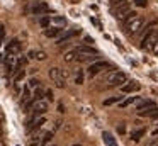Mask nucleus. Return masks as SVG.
Returning a JSON list of instances; mask_svg holds the SVG:
<instances>
[{"label": "nucleus", "mask_w": 158, "mask_h": 146, "mask_svg": "<svg viewBox=\"0 0 158 146\" xmlns=\"http://www.w3.org/2000/svg\"><path fill=\"white\" fill-rule=\"evenodd\" d=\"M150 107H156V104L153 100H144L138 105V111H144V109H150Z\"/></svg>", "instance_id": "nucleus-16"}, {"label": "nucleus", "mask_w": 158, "mask_h": 146, "mask_svg": "<svg viewBox=\"0 0 158 146\" xmlns=\"http://www.w3.org/2000/svg\"><path fill=\"white\" fill-rule=\"evenodd\" d=\"M148 117H153V119H158V109H156V107H155V109H153V111H151V114H150V115H148Z\"/></svg>", "instance_id": "nucleus-33"}, {"label": "nucleus", "mask_w": 158, "mask_h": 146, "mask_svg": "<svg viewBox=\"0 0 158 146\" xmlns=\"http://www.w3.org/2000/svg\"><path fill=\"white\" fill-rule=\"evenodd\" d=\"M51 22L55 24L56 27H65V26H66V19H65V17H60V15L53 17V19H51Z\"/></svg>", "instance_id": "nucleus-15"}, {"label": "nucleus", "mask_w": 158, "mask_h": 146, "mask_svg": "<svg viewBox=\"0 0 158 146\" xmlns=\"http://www.w3.org/2000/svg\"><path fill=\"white\" fill-rule=\"evenodd\" d=\"M143 27H144V20L139 19V17H134V19H131L126 22V32L129 34V36H138Z\"/></svg>", "instance_id": "nucleus-1"}, {"label": "nucleus", "mask_w": 158, "mask_h": 146, "mask_svg": "<svg viewBox=\"0 0 158 146\" xmlns=\"http://www.w3.org/2000/svg\"><path fill=\"white\" fill-rule=\"evenodd\" d=\"M43 95H44V90H43L41 87H36V88H34V95H32V98H34V100H41Z\"/></svg>", "instance_id": "nucleus-20"}, {"label": "nucleus", "mask_w": 158, "mask_h": 146, "mask_svg": "<svg viewBox=\"0 0 158 146\" xmlns=\"http://www.w3.org/2000/svg\"><path fill=\"white\" fill-rule=\"evenodd\" d=\"M85 43H94V39H92V37H90V36H85Z\"/></svg>", "instance_id": "nucleus-37"}, {"label": "nucleus", "mask_w": 158, "mask_h": 146, "mask_svg": "<svg viewBox=\"0 0 158 146\" xmlns=\"http://www.w3.org/2000/svg\"><path fill=\"white\" fill-rule=\"evenodd\" d=\"M78 32H80V29H73V31H68V32L61 34V36L58 37V44H63V43H66V41H68V39H72L73 36H77Z\"/></svg>", "instance_id": "nucleus-10"}, {"label": "nucleus", "mask_w": 158, "mask_h": 146, "mask_svg": "<svg viewBox=\"0 0 158 146\" xmlns=\"http://www.w3.org/2000/svg\"><path fill=\"white\" fill-rule=\"evenodd\" d=\"M4 37H5V27H4V24L0 22V44H2Z\"/></svg>", "instance_id": "nucleus-31"}, {"label": "nucleus", "mask_w": 158, "mask_h": 146, "mask_svg": "<svg viewBox=\"0 0 158 146\" xmlns=\"http://www.w3.org/2000/svg\"><path fill=\"white\" fill-rule=\"evenodd\" d=\"M153 136H158V129H156V131H153Z\"/></svg>", "instance_id": "nucleus-39"}, {"label": "nucleus", "mask_w": 158, "mask_h": 146, "mask_svg": "<svg viewBox=\"0 0 158 146\" xmlns=\"http://www.w3.org/2000/svg\"><path fill=\"white\" fill-rule=\"evenodd\" d=\"M73 146H82V144H73Z\"/></svg>", "instance_id": "nucleus-42"}, {"label": "nucleus", "mask_w": 158, "mask_h": 146, "mask_svg": "<svg viewBox=\"0 0 158 146\" xmlns=\"http://www.w3.org/2000/svg\"><path fill=\"white\" fill-rule=\"evenodd\" d=\"M126 80H127V77L123 73V71H110V73L107 75V78H106V81H107L109 87L123 85V83H126Z\"/></svg>", "instance_id": "nucleus-2"}, {"label": "nucleus", "mask_w": 158, "mask_h": 146, "mask_svg": "<svg viewBox=\"0 0 158 146\" xmlns=\"http://www.w3.org/2000/svg\"><path fill=\"white\" fill-rule=\"evenodd\" d=\"M95 54H77L75 56V60H78V61H92V60H95Z\"/></svg>", "instance_id": "nucleus-19"}, {"label": "nucleus", "mask_w": 158, "mask_h": 146, "mask_svg": "<svg viewBox=\"0 0 158 146\" xmlns=\"http://www.w3.org/2000/svg\"><path fill=\"white\" fill-rule=\"evenodd\" d=\"M144 132H146L144 129H138V131L131 132V139H133V141H139V139L144 136Z\"/></svg>", "instance_id": "nucleus-18"}, {"label": "nucleus", "mask_w": 158, "mask_h": 146, "mask_svg": "<svg viewBox=\"0 0 158 146\" xmlns=\"http://www.w3.org/2000/svg\"><path fill=\"white\" fill-rule=\"evenodd\" d=\"M134 17H138V14L134 12V10H129V14H127V15H126V19H124V22H127V20L134 19Z\"/></svg>", "instance_id": "nucleus-29"}, {"label": "nucleus", "mask_w": 158, "mask_h": 146, "mask_svg": "<svg viewBox=\"0 0 158 146\" xmlns=\"http://www.w3.org/2000/svg\"><path fill=\"white\" fill-rule=\"evenodd\" d=\"M75 54H95L97 56V49L92 46H78L75 49Z\"/></svg>", "instance_id": "nucleus-9"}, {"label": "nucleus", "mask_w": 158, "mask_h": 146, "mask_svg": "<svg viewBox=\"0 0 158 146\" xmlns=\"http://www.w3.org/2000/svg\"><path fill=\"white\" fill-rule=\"evenodd\" d=\"M51 146H53V144H51Z\"/></svg>", "instance_id": "nucleus-44"}, {"label": "nucleus", "mask_w": 158, "mask_h": 146, "mask_svg": "<svg viewBox=\"0 0 158 146\" xmlns=\"http://www.w3.org/2000/svg\"><path fill=\"white\" fill-rule=\"evenodd\" d=\"M138 97H129V98H126V100H121L119 104H121V107H127V105H131L134 100H136Z\"/></svg>", "instance_id": "nucleus-24"}, {"label": "nucleus", "mask_w": 158, "mask_h": 146, "mask_svg": "<svg viewBox=\"0 0 158 146\" xmlns=\"http://www.w3.org/2000/svg\"><path fill=\"white\" fill-rule=\"evenodd\" d=\"M0 146H4V143H2V139H0Z\"/></svg>", "instance_id": "nucleus-40"}, {"label": "nucleus", "mask_w": 158, "mask_h": 146, "mask_svg": "<svg viewBox=\"0 0 158 146\" xmlns=\"http://www.w3.org/2000/svg\"><path fill=\"white\" fill-rule=\"evenodd\" d=\"M53 134H55V131H46L43 132V138H41V146H46L49 141L53 139Z\"/></svg>", "instance_id": "nucleus-14"}, {"label": "nucleus", "mask_w": 158, "mask_h": 146, "mask_svg": "<svg viewBox=\"0 0 158 146\" xmlns=\"http://www.w3.org/2000/svg\"><path fill=\"white\" fill-rule=\"evenodd\" d=\"M34 98H31V100H26V105H24V112H29L32 109V105H34Z\"/></svg>", "instance_id": "nucleus-25"}, {"label": "nucleus", "mask_w": 158, "mask_h": 146, "mask_svg": "<svg viewBox=\"0 0 158 146\" xmlns=\"http://www.w3.org/2000/svg\"><path fill=\"white\" fill-rule=\"evenodd\" d=\"M114 3H117V5H123V3H126V0H114Z\"/></svg>", "instance_id": "nucleus-38"}, {"label": "nucleus", "mask_w": 158, "mask_h": 146, "mask_svg": "<svg viewBox=\"0 0 158 146\" xmlns=\"http://www.w3.org/2000/svg\"><path fill=\"white\" fill-rule=\"evenodd\" d=\"M39 24H41L43 27H49V24H51V19H49V17H43Z\"/></svg>", "instance_id": "nucleus-28"}, {"label": "nucleus", "mask_w": 158, "mask_h": 146, "mask_svg": "<svg viewBox=\"0 0 158 146\" xmlns=\"http://www.w3.org/2000/svg\"><path fill=\"white\" fill-rule=\"evenodd\" d=\"M0 115H2V112H0Z\"/></svg>", "instance_id": "nucleus-43"}, {"label": "nucleus", "mask_w": 158, "mask_h": 146, "mask_svg": "<svg viewBox=\"0 0 158 146\" xmlns=\"http://www.w3.org/2000/svg\"><path fill=\"white\" fill-rule=\"evenodd\" d=\"M29 97H31V87L26 85V87H24V94H22V102L29 100Z\"/></svg>", "instance_id": "nucleus-22"}, {"label": "nucleus", "mask_w": 158, "mask_h": 146, "mask_svg": "<svg viewBox=\"0 0 158 146\" xmlns=\"http://www.w3.org/2000/svg\"><path fill=\"white\" fill-rule=\"evenodd\" d=\"M31 12L34 14V15H43V14L49 12V7L46 5L44 2H39V3H36V5L31 9Z\"/></svg>", "instance_id": "nucleus-8"}, {"label": "nucleus", "mask_w": 158, "mask_h": 146, "mask_svg": "<svg viewBox=\"0 0 158 146\" xmlns=\"http://www.w3.org/2000/svg\"><path fill=\"white\" fill-rule=\"evenodd\" d=\"M0 134H2V126H0Z\"/></svg>", "instance_id": "nucleus-41"}, {"label": "nucleus", "mask_w": 158, "mask_h": 146, "mask_svg": "<svg viewBox=\"0 0 158 146\" xmlns=\"http://www.w3.org/2000/svg\"><path fill=\"white\" fill-rule=\"evenodd\" d=\"M49 78H51L53 83L58 88L65 87V75H63V70H60V68H51V70H49Z\"/></svg>", "instance_id": "nucleus-4"}, {"label": "nucleus", "mask_w": 158, "mask_h": 146, "mask_svg": "<svg viewBox=\"0 0 158 146\" xmlns=\"http://www.w3.org/2000/svg\"><path fill=\"white\" fill-rule=\"evenodd\" d=\"M31 111H32V115H31V119L27 121V124H31V122L34 121L36 117H39V115H44V114H46V111H48V102H44L43 98H41V100H36Z\"/></svg>", "instance_id": "nucleus-3"}, {"label": "nucleus", "mask_w": 158, "mask_h": 146, "mask_svg": "<svg viewBox=\"0 0 158 146\" xmlns=\"http://www.w3.org/2000/svg\"><path fill=\"white\" fill-rule=\"evenodd\" d=\"M123 100V95H117V97H110V98H106L104 100V105H112V104H119Z\"/></svg>", "instance_id": "nucleus-17"}, {"label": "nucleus", "mask_w": 158, "mask_h": 146, "mask_svg": "<svg viewBox=\"0 0 158 146\" xmlns=\"http://www.w3.org/2000/svg\"><path fill=\"white\" fill-rule=\"evenodd\" d=\"M148 146H158V138H153L150 143H148Z\"/></svg>", "instance_id": "nucleus-35"}, {"label": "nucleus", "mask_w": 158, "mask_h": 146, "mask_svg": "<svg viewBox=\"0 0 158 146\" xmlns=\"http://www.w3.org/2000/svg\"><path fill=\"white\" fill-rule=\"evenodd\" d=\"M63 32V27H51V29H46L44 31V36L46 37H58L60 36V34H61Z\"/></svg>", "instance_id": "nucleus-12"}, {"label": "nucleus", "mask_w": 158, "mask_h": 146, "mask_svg": "<svg viewBox=\"0 0 158 146\" xmlns=\"http://www.w3.org/2000/svg\"><path fill=\"white\" fill-rule=\"evenodd\" d=\"M75 83H77V85H82V83H83V71H82V70L77 71V75H75Z\"/></svg>", "instance_id": "nucleus-23"}, {"label": "nucleus", "mask_w": 158, "mask_h": 146, "mask_svg": "<svg viewBox=\"0 0 158 146\" xmlns=\"http://www.w3.org/2000/svg\"><path fill=\"white\" fill-rule=\"evenodd\" d=\"M58 111H60V112H65V105H63V104H58Z\"/></svg>", "instance_id": "nucleus-36"}, {"label": "nucleus", "mask_w": 158, "mask_h": 146, "mask_svg": "<svg viewBox=\"0 0 158 146\" xmlns=\"http://www.w3.org/2000/svg\"><path fill=\"white\" fill-rule=\"evenodd\" d=\"M138 90H139V83L138 81H129V83L123 85L124 94H133V92H138Z\"/></svg>", "instance_id": "nucleus-11"}, {"label": "nucleus", "mask_w": 158, "mask_h": 146, "mask_svg": "<svg viewBox=\"0 0 158 146\" xmlns=\"http://www.w3.org/2000/svg\"><path fill=\"white\" fill-rule=\"evenodd\" d=\"M131 7L127 5V3H123V5H117V12H116V19L117 20H124L126 19V15L129 14Z\"/></svg>", "instance_id": "nucleus-7"}, {"label": "nucleus", "mask_w": 158, "mask_h": 146, "mask_svg": "<svg viewBox=\"0 0 158 146\" xmlns=\"http://www.w3.org/2000/svg\"><path fill=\"white\" fill-rule=\"evenodd\" d=\"M27 85H29L31 88H36V87H39V80H38V78H31Z\"/></svg>", "instance_id": "nucleus-27"}, {"label": "nucleus", "mask_w": 158, "mask_h": 146, "mask_svg": "<svg viewBox=\"0 0 158 146\" xmlns=\"http://www.w3.org/2000/svg\"><path fill=\"white\" fill-rule=\"evenodd\" d=\"M107 68H110V65L107 61H94L89 66V77H95L97 73H100L102 70H107Z\"/></svg>", "instance_id": "nucleus-5"}, {"label": "nucleus", "mask_w": 158, "mask_h": 146, "mask_svg": "<svg viewBox=\"0 0 158 146\" xmlns=\"http://www.w3.org/2000/svg\"><path fill=\"white\" fill-rule=\"evenodd\" d=\"M75 56H77L75 51H70V53H66V54H65V61H66V63H70V61L75 60Z\"/></svg>", "instance_id": "nucleus-26"}, {"label": "nucleus", "mask_w": 158, "mask_h": 146, "mask_svg": "<svg viewBox=\"0 0 158 146\" xmlns=\"http://www.w3.org/2000/svg\"><path fill=\"white\" fill-rule=\"evenodd\" d=\"M44 95H46V98H48L49 102H51L53 98H55V97H53V92H51V90H46V92H44Z\"/></svg>", "instance_id": "nucleus-34"}, {"label": "nucleus", "mask_w": 158, "mask_h": 146, "mask_svg": "<svg viewBox=\"0 0 158 146\" xmlns=\"http://www.w3.org/2000/svg\"><path fill=\"white\" fill-rule=\"evenodd\" d=\"M24 77H26V71L24 70H19L17 73H15V77H14V83H19L21 80H24Z\"/></svg>", "instance_id": "nucleus-21"}, {"label": "nucleus", "mask_w": 158, "mask_h": 146, "mask_svg": "<svg viewBox=\"0 0 158 146\" xmlns=\"http://www.w3.org/2000/svg\"><path fill=\"white\" fill-rule=\"evenodd\" d=\"M5 53L7 54H14V56H17L19 53H21V43H19L17 39H12L10 43L5 46Z\"/></svg>", "instance_id": "nucleus-6"}, {"label": "nucleus", "mask_w": 158, "mask_h": 146, "mask_svg": "<svg viewBox=\"0 0 158 146\" xmlns=\"http://www.w3.org/2000/svg\"><path fill=\"white\" fill-rule=\"evenodd\" d=\"M34 58H38L39 61L46 60V53H43V51H38V53H34Z\"/></svg>", "instance_id": "nucleus-30"}, {"label": "nucleus", "mask_w": 158, "mask_h": 146, "mask_svg": "<svg viewBox=\"0 0 158 146\" xmlns=\"http://www.w3.org/2000/svg\"><path fill=\"white\" fill-rule=\"evenodd\" d=\"M102 139H104V143H106L107 146H117V143H116V139H114V136L110 134L109 131H104V132H102Z\"/></svg>", "instance_id": "nucleus-13"}, {"label": "nucleus", "mask_w": 158, "mask_h": 146, "mask_svg": "<svg viewBox=\"0 0 158 146\" xmlns=\"http://www.w3.org/2000/svg\"><path fill=\"white\" fill-rule=\"evenodd\" d=\"M148 0H134V5L136 7H146Z\"/></svg>", "instance_id": "nucleus-32"}]
</instances>
